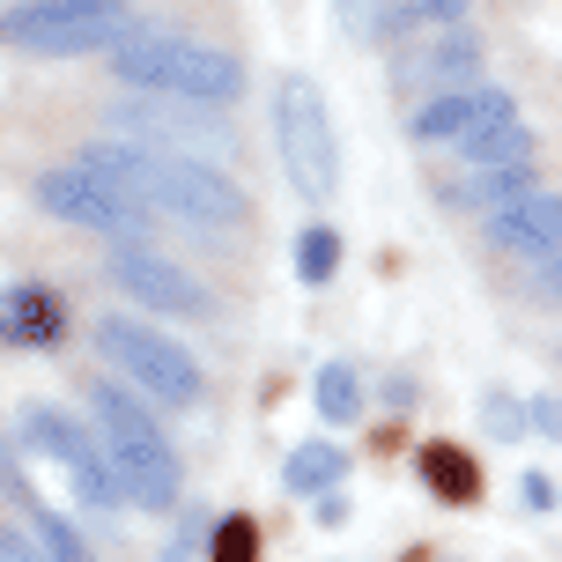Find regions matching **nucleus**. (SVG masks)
I'll list each match as a JSON object with an SVG mask.
<instances>
[{
    "instance_id": "nucleus-15",
    "label": "nucleus",
    "mask_w": 562,
    "mask_h": 562,
    "mask_svg": "<svg viewBox=\"0 0 562 562\" xmlns=\"http://www.w3.org/2000/svg\"><path fill=\"white\" fill-rule=\"evenodd\" d=\"M422 481L445 496V504H474L481 496V474H474V459L459 445H422Z\"/></svg>"
},
{
    "instance_id": "nucleus-4",
    "label": "nucleus",
    "mask_w": 562,
    "mask_h": 562,
    "mask_svg": "<svg viewBox=\"0 0 562 562\" xmlns=\"http://www.w3.org/2000/svg\"><path fill=\"white\" fill-rule=\"evenodd\" d=\"M89 407H97V429H104V459H112V474H119V496L140 510H170L178 504V459H170L156 415L126 385H97Z\"/></svg>"
},
{
    "instance_id": "nucleus-21",
    "label": "nucleus",
    "mask_w": 562,
    "mask_h": 562,
    "mask_svg": "<svg viewBox=\"0 0 562 562\" xmlns=\"http://www.w3.org/2000/svg\"><path fill=\"white\" fill-rule=\"evenodd\" d=\"M378 15H385V0H340V23H348V37H378Z\"/></svg>"
},
{
    "instance_id": "nucleus-26",
    "label": "nucleus",
    "mask_w": 562,
    "mask_h": 562,
    "mask_svg": "<svg viewBox=\"0 0 562 562\" xmlns=\"http://www.w3.org/2000/svg\"><path fill=\"white\" fill-rule=\"evenodd\" d=\"M0 562H45V555H37L23 533H8V526H0Z\"/></svg>"
},
{
    "instance_id": "nucleus-23",
    "label": "nucleus",
    "mask_w": 562,
    "mask_h": 562,
    "mask_svg": "<svg viewBox=\"0 0 562 562\" xmlns=\"http://www.w3.org/2000/svg\"><path fill=\"white\" fill-rule=\"evenodd\" d=\"M488 429L496 437H526L533 422H526V407H510V400H488Z\"/></svg>"
},
{
    "instance_id": "nucleus-24",
    "label": "nucleus",
    "mask_w": 562,
    "mask_h": 562,
    "mask_svg": "<svg viewBox=\"0 0 562 562\" xmlns=\"http://www.w3.org/2000/svg\"><path fill=\"white\" fill-rule=\"evenodd\" d=\"M200 526H207V518H186V526H178V533H170V548H164V562H193V548H200Z\"/></svg>"
},
{
    "instance_id": "nucleus-1",
    "label": "nucleus",
    "mask_w": 562,
    "mask_h": 562,
    "mask_svg": "<svg viewBox=\"0 0 562 562\" xmlns=\"http://www.w3.org/2000/svg\"><path fill=\"white\" fill-rule=\"evenodd\" d=\"M82 164H97L104 178H119L148 215H178L193 229H245L252 223V200L229 186L215 164L178 156V148H148V140H97Z\"/></svg>"
},
{
    "instance_id": "nucleus-9",
    "label": "nucleus",
    "mask_w": 562,
    "mask_h": 562,
    "mask_svg": "<svg viewBox=\"0 0 562 562\" xmlns=\"http://www.w3.org/2000/svg\"><path fill=\"white\" fill-rule=\"evenodd\" d=\"M23 437H30L37 451H45V459H59V474L75 481V496H82L89 510H104V518H112V510L126 504V496H119L112 459H104V445L89 437L82 422H67L59 407H45V400H30V407H23Z\"/></svg>"
},
{
    "instance_id": "nucleus-5",
    "label": "nucleus",
    "mask_w": 562,
    "mask_h": 562,
    "mask_svg": "<svg viewBox=\"0 0 562 562\" xmlns=\"http://www.w3.org/2000/svg\"><path fill=\"white\" fill-rule=\"evenodd\" d=\"M126 30H134L126 0H23V8H0V45L45 53V59L112 53Z\"/></svg>"
},
{
    "instance_id": "nucleus-16",
    "label": "nucleus",
    "mask_w": 562,
    "mask_h": 562,
    "mask_svg": "<svg viewBox=\"0 0 562 562\" xmlns=\"http://www.w3.org/2000/svg\"><path fill=\"white\" fill-rule=\"evenodd\" d=\"M340 467H348V459H340V445H326V437H311V445H296V451H289V467H281V481H289L296 496H318V488H334V481H340Z\"/></svg>"
},
{
    "instance_id": "nucleus-3",
    "label": "nucleus",
    "mask_w": 562,
    "mask_h": 562,
    "mask_svg": "<svg viewBox=\"0 0 562 562\" xmlns=\"http://www.w3.org/2000/svg\"><path fill=\"white\" fill-rule=\"evenodd\" d=\"M415 140L459 148L467 164H526L533 156V134L504 89H437L415 112Z\"/></svg>"
},
{
    "instance_id": "nucleus-25",
    "label": "nucleus",
    "mask_w": 562,
    "mask_h": 562,
    "mask_svg": "<svg viewBox=\"0 0 562 562\" xmlns=\"http://www.w3.org/2000/svg\"><path fill=\"white\" fill-rule=\"evenodd\" d=\"M348 518V496H340V481L334 488H318V526H340Z\"/></svg>"
},
{
    "instance_id": "nucleus-14",
    "label": "nucleus",
    "mask_w": 562,
    "mask_h": 562,
    "mask_svg": "<svg viewBox=\"0 0 562 562\" xmlns=\"http://www.w3.org/2000/svg\"><path fill=\"white\" fill-rule=\"evenodd\" d=\"M526 186H533V156H526V164H474L467 178L445 186V200H459V207H496V200L526 193Z\"/></svg>"
},
{
    "instance_id": "nucleus-19",
    "label": "nucleus",
    "mask_w": 562,
    "mask_h": 562,
    "mask_svg": "<svg viewBox=\"0 0 562 562\" xmlns=\"http://www.w3.org/2000/svg\"><path fill=\"white\" fill-rule=\"evenodd\" d=\"M30 526H37V555H45V562H97V555H89V540L75 533L59 510L37 504V510H30Z\"/></svg>"
},
{
    "instance_id": "nucleus-6",
    "label": "nucleus",
    "mask_w": 562,
    "mask_h": 562,
    "mask_svg": "<svg viewBox=\"0 0 562 562\" xmlns=\"http://www.w3.org/2000/svg\"><path fill=\"white\" fill-rule=\"evenodd\" d=\"M274 148L281 170L304 200H334L340 186V148H334V119H326V97L311 75H281L274 82Z\"/></svg>"
},
{
    "instance_id": "nucleus-11",
    "label": "nucleus",
    "mask_w": 562,
    "mask_h": 562,
    "mask_svg": "<svg viewBox=\"0 0 562 562\" xmlns=\"http://www.w3.org/2000/svg\"><path fill=\"white\" fill-rule=\"evenodd\" d=\"M488 245L496 252H518V259H548L562 245V207L548 186H526V193H510L488 207Z\"/></svg>"
},
{
    "instance_id": "nucleus-10",
    "label": "nucleus",
    "mask_w": 562,
    "mask_h": 562,
    "mask_svg": "<svg viewBox=\"0 0 562 562\" xmlns=\"http://www.w3.org/2000/svg\"><path fill=\"white\" fill-rule=\"evenodd\" d=\"M112 289H126L148 311H178V318H200L207 311V296H200V281L186 267H170L164 252H140V245L112 252Z\"/></svg>"
},
{
    "instance_id": "nucleus-17",
    "label": "nucleus",
    "mask_w": 562,
    "mask_h": 562,
    "mask_svg": "<svg viewBox=\"0 0 562 562\" xmlns=\"http://www.w3.org/2000/svg\"><path fill=\"white\" fill-rule=\"evenodd\" d=\"M334 267H340V229L311 223L304 237H296V281H304V289H326V281H334Z\"/></svg>"
},
{
    "instance_id": "nucleus-8",
    "label": "nucleus",
    "mask_w": 562,
    "mask_h": 562,
    "mask_svg": "<svg viewBox=\"0 0 562 562\" xmlns=\"http://www.w3.org/2000/svg\"><path fill=\"white\" fill-rule=\"evenodd\" d=\"M37 200H45V215H59V223L75 229H104V237H134V229H148V207H140L119 178H104L97 164H59L37 178Z\"/></svg>"
},
{
    "instance_id": "nucleus-2",
    "label": "nucleus",
    "mask_w": 562,
    "mask_h": 562,
    "mask_svg": "<svg viewBox=\"0 0 562 562\" xmlns=\"http://www.w3.org/2000/svg\"><path fill=\"white\" fill-rule=\"evenodd\" d=\"M112 75L140 97H178V104H237L245 89V59L237 53H215L200 37H140L126 30L112 45Z\"/></svg>"
},
{
    "instance_id": "nucleus-22",
    "label": "nucleus",
    "mask_w": 562,
    "mask_h": 562,
    "mask_svg": "<svg viewBox=\"0 0 562 562\" xmlns=\"http://www.w3.org/2000/svg\"><path fill=\"white\" fill-rule=\"evenodd\" d=\"M407 23H459L467 15V0H415V8H400Z\"/></svg>"
},
{
    "instance_id": "nucleus-27",
    "label": "nucleus",
    "mask_w": 562,
    "mask_h": 562,
    "mask_svg": "<svg viewBox=\"0 0 562 562\" xmlns=\"http://www.w3.org/2000/svg\"><path fill=\"white\" fill-rule=\"evenodd\" d=\"M526 504H533V510H555V481L533 474V481H526Z\"/></svg>"
},
{
    "instance_id": "nucleus-13",
    "label": "nucleus",
    "mask_w": 562,
    "mask_h": 562,
    "mask_svg": "<svg viewBox=\"0 0 562 562\" xmlns=\"http://www.w3.org/2000/svg\"><path fill=\"white\" fill-rule=\"evenodd\" d=\"M481 67V45L474 37H467V30L451 23V37H437V45H422V53H407L400 59V82L407 89H429V82H467V75H474Z\"/></svg>"
},
{
    "instance_id": "nucleus-18",
    "label": "nucleus",
    "mask_w": 562,
    "mask_h": 562,
    "mask_svg": "<svg viewBox=\"0 0 562 562\" xmlns=\"http://www.w3.org/2000/svg\"><path fill=\"white\" fill-rule=\"evenodd\" d=\"M318 415H326V422H356V415H363V378H356L348 363L318 370Z\"/></svg>"
},
{
    "instance_id": "nucleus-20",
    "label": "nucleus",
    "mask_w": 562,
    "mask_h": 562,
    "mask_svg": "<svg viewBox=\"0 0 562 562\" xmlns=\"http://www.w3.org/2000/svg\"><path fill=\"white\" fill-rule=\"evenodd\" d=\"M215 562H259V526L252 518H223V526H215Z\"/></svg>"
},
{
    "instance_id": "nucleus-7",
    "label": "nucleus",
    "mask_w": 562,
    "mask_h": 562,
    "mask_svg": "<svg viewBox=\"0 0 562 562\" xmlns=\"http://www.w3.org/2000/svg\"><path fill=\"white\" fill-rule=\"evenodd\" d=\"M97 348L112 356L126 378H134L148 400H164V407H193L207 385H200V363L178 348L170 334H156V326H140V318H97Z\"/></svg>"
},
{
    "instance_id": "nucleus-12",
    "label": "nucleus",
    "mask_w": 562,
    "mask_h": 562,
    "mask_svg": "<svg viewBox=\"0 0 562 562\" xmlns=\"http://www.w3.org/2000/svg\"><path fill=\"white\" fill-rule=\"evenodd\" d=\"M59 334H67V304L53 289H37V281L0 289V340L8 348H53Z\"/></svg>"
}]
</instances>
